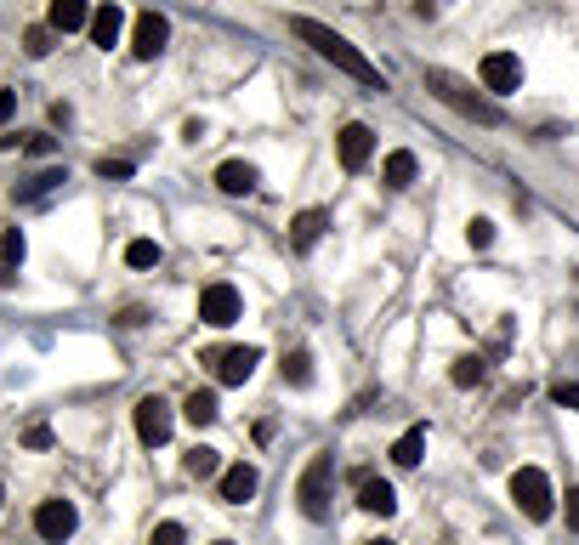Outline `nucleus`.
<instances>
[{
  "mask_svg": "<svg viewBox=\"0 0 579 545\" xmlns=\"http://www.w3.org/2000/svg\"><path fill=\"white\" fill-rule=\"evenodd\" d=\"M131 171H137L131 159H97V176H108V182H125Z\"/></svg>",
  "mask_w": 579,
  "mask_h": 545,
  "instance_id": "29",
  "label": "nucleus"
},
{
  "mask_svg": "<svg viewBox=\"0 0 579 545\" xmlns=\"http://www.w3.org/2000/svg\"><path fill=\"white\" fill-rule=\"evenodd\" d=\"M12 108H18V97H12V91H0V120H12Z\"/></svg>",
  "mask_w": 579,
  "mask_h": 545,
  "instance_id": "35",
  "label": "nucleus"
},
{
  "mask_svg": "<svg viewBox=\"0 0 579 545\" xmlns=\"http://www.w3.org/2000/svg\"><path fill=\"white\" fill-rule=\"evenodd\" d=\"M296 500H301V511H307L313 523L330 517V455L307 460V472H301V483H296Z\"/></svg>",
  "mask_w": 579,
  "mask_h": 545,
  "instance_id": "4",
  "label": "nucleus"
},
{
  "mask_svg": "<svg viewBox=\"0 0 579 545\" xmlns=\"http://www.w3.org/2000/svg\"><path fill=\"white\" fill-rule=\"evenodd\" d=\"M318 233H324V211H301L296 222H290V250H313Z\"/></svg>",
  "mask_w": 579,
  "mask_h": 545,
  "instance_id": "17",
  "label": "nucleus"
},
{
  "mask_svg": "<svg viewBox=\"0 0 579 545\" xmlns=\"http://www.w3.org/2000/svg\"><path fill=\"white\" fill-rule=\"evenodd\" d=\"M137 438L142 443H165V438H171V404H165L159 392L137 398Z\"/></svg>",
  "mask_w": 579,
  "mask_h": 545,
  "instance_id": "10",
  "label": "nucleus"
},
{
  "mask_svg": "<svg viewBox=\"0 0 579 545\" xmlns=\"http://www.w3.org/2000/svg\"><path fill=\"white\" fill-rule=\"evenodd\" d=\"M86 29H91V40H97L103 52H108V46H120V35H125V6H120V0H103V6L91 12Z\"/></svg>",
  "mask_w": 579,
  "mask_h": 545,
  "instance_id": "12",
  "label": "nucleus"
},
{
  "mask_svg": "<svg viewBox=\"0 0 579 545\" xmlns=\"http://www.w3.org/2000/svg\"><path fill=\"white\" fill-rule=\"evenodd\" d=\"M205 364L216 370L222 387H245L250 375H256V364H262V352H256V347H222V352H211Z\"/></svg>",
  "mask_w": 579,
  "mask_h": 545,
  "instance_id": "6",
  "label": "nucleus"
},
{
  "mask_svg": "<svg viewBox=\"0 0 579 545\" xmlns=\"http://www.w3.org/2000/svg\"><path fill=\"white\" fill-rule=\"evenodd\" d=\"M12 284H18V267H12V262H0V290H12Z\"/></svg>",
  "mask_w": 579,
  "mask_h": 545,
  "instance_id": "34",
  "label": "nucleus"
},
{
  "mask_svg": "<svg viewBox=\"0 0 579 545\" xmlns=\"http://www.w3.org/2000/svg\"><path fill=\"white\" fill-rule=\"evenodd\" d=\"M165 40H171V23L159 18V12H137V23H131V52L148 63V57L165 52Z\"/></svg>",
  "mask_w": 579,
  "mask_h": 545,
  "instance_id": "8",
  "label": "nucleus"
},
{
  "mask_svg": "<svg viewBox=\"0 0 579 545\" xmlns=\"http://www.w3.org/2000/svg\"><path fill=\"white\" fill-rule=\"evenodd\" d=\"M477 74H483V86H489L494 97H511V91L523 86V63H517L511 52H489Z\"/></svg>",
  "mask_w": 579,
  "mask_h": 545,
  "instance_id": "9",
  "label": "nucleus"
},
{
  "mask_svg": "<svg viewBox=\"0 0 579 545\" xmlns=\"http://www.w3.org/2000/svg\"><path fill=\"white\" fill-rule=\"evenodd\" d=\"M182 415H188L193 426H211L216 415H222V404H216V392H188V404H182Z\"/></svg>",
  "mask_w": 579,
  "mask_h": 545,
  "instance_id": "20",
  "label": "nucleus"
},
{
  "mask_svg": "<svg viewBox=\"0 0 579 545\" xmlns=\"http://www.w3.org/2000/svg\"><path fill=\"white\" fill-rule=\"evenodd\" d=\"M182 540H188V534H182V523H159L148 545H182Z\"/></svg>",
  "mask_w": 579,
  "mask_h": 545,
  "instance_id": "30",
  "label": "nucleus"
},
{
  "mask_svg": "<svg viewBox=\"0 0 579 545\" xmlns=\"http://www.w3.org/2000/svg\"><path fill=\"white\" fill-rule=\"evenodd\" d=\"M284 381H290V387H307V381H313V358H307V352H284Z\"/></svg>",
  "mask_w": 579,
  "mask_h": 545,
  "instance_id": "25",
  "label": "nucleus"
},
{
  "mask_svg": "<svg viewBox=\"0 0 579 545\" xmlns=\"http://www.w3.org/2000/svg\"><path fill=\"white\" fill-rule=\"evenodd\" d=\"M421 455H426V426H409L404 438L392 443V460L398 466H421Z\"/></svg>",
  "mask_w": 579,
  "mask_h": 545,
  "instance_id": "19",
  "label": "nucleus"
},
{
  "mask_svg": "<svg viewBox=\"0 0 579 545\" xmlns=\"http://www.w3.org/2000/svg\"><path fill=\"white\" fill-rule=\"evenodd\" d=\"M290 35L307 40V46H313L324 63H335V69L347 74V80H358V86H369V91H386V74L375 69V63H369V57L358 52L347 35H335L330 23H318V18H290Z\"/></svg>",
  "mask_w": 579,
  "mask_h": 545,
  "instance_id": "1",
  "label": "nucleus"
},
{
  "mask_svg": "<svg viewBox=\"0 0 579 545\" xmlns=\"http://www.w3.org/2000/svg\"><path fill=\"white\" fill-rule=\"evenodd\" d=\"M568 523L579 528V489H568Z\"/></svg>",
  "mask_w": 579,
  "mask_h": 545,
  "instance_id": "36",
  "label": "nucleus"
},
{
  "mask_svg": "<svg viewBox=\"0 0 579 545\" xmlns=\"http://www.w3.org/2000/svg\"><path fill=\"white\" fill-rule=\"evenodd\" d=\"M381 176H386V188H409V182H415V154H409V148H398V154H386Z\"/></svg>",
  "mask_w": 579,
  "mask_h": 545,
  "instance_id": "18",
  "label": "nucleus"
},
{
  "mask_svg": "<svg viewBox=\"0 0 579 545\" xmlns=\"http://www.w3.org/2000/svg\"><path fill=\"white\" fill-rule=\"evenodd\" d=\"M369 545H392V540H369Z\"/></svg>",
  "mask_w": 579,
  "mask_h": 545,
  "instance_id": "37",
  "label": "nucleus"
},
{
  "mask_svg": "<svg viewBox=\"0 0 579 545\" xmlns=\"http://www.w3.org/2000/svg\"><path fill=\"white\" fill-rule=\"evenodd\" d=\"M125 262L131 267H159L165 262V250H159L154 239H131V245H125Z\"/></svg>",
  "mask_w": 579,
  "mask_h": 545,
  "instance_id": "24",
  "label": "nucleus"
},
{
  "mask_svg": "<svg viewBox=\"0 0 579 545\" xmlns=\"http://www.w3.org/2000/svg\"><path fill=\"white\" fill-rule=\"evenodd\" d=\"M256 483H262V477H256V466H245V460H239V466H228V472H222V500H228V506H245L250 494H256Z\"/></svg>",
  "mask_w": 579,
  "mask_h": 545,
  "instance_id": "16",
  "label": "nucleus"
},
{
  "mask_svg": "<svg viewBox=\"0 0 579 545\" xmlns=\"http://www.w3.org/2000/svg\"><path fill=\"white\" fill-rule=\"evenodd\" d=\"M358 506H364L369 517H392V511H398V494H392V483L358 472Z\"/></svg>",
  "mask_w": 579,
  "mask_h": 545,
  "instance_id": "13",
  "label": "nucleus"
},
{
  "mask_svg": "<svg viewBox=\"0 0 579 545\" xmlns=\"http://www.w3.org/2000/svg\"><path fill=\"white\" fill-rule=\"evenodd\" d=\"M74 528H80V511H74L69 500H40V506H35V534H40V540L63 545Z\"/></svg>",
  "mask_w": 579,
  "mask_h": 545,
  "instance_id": "7",
  "label": "nucleus"
},
{
  "mask_svg": "<svg viewBox=\"0 0 579 545\" xmlns=\"http://www.w3.org/2000/svg\"><path fill=\"white\" fill-rule=\"evenodd\" d=\"M239 313H245V301H239V290H233V284H205V290H199V318H205V324H216V330H228V324H239Z\"/></svg>",
  "mask_w": 579,
  "mask_h": 545,
  "instance_id": "5",
  "label": "nucleus"
},
{
  "mask_svg": "<svg viewBox=\"0 0 579 545\" xmlns=\"http://www.w3.org/2000/svg\"><path fill=\"white\" fill-rule=\"evenodd\" d=\"M256 182H262V176H256V165H250V159H228V165L216 171V188H222V194H233V199L256 194Z\"/></svg>",
  "mask_w": 579,
  "mask_h": 545,
  "instance_id": "15",
  "label": "nucleus"
},
{
  "mask_svg": "<svg viewBox=\"0 0 579 545\" xmlns=\"http://www.w3.org/2000/svg\"><path fill=\"white\" fill-rule=\"evenodd\" d=\"M551 398H557L562 409H579V387H574V381H557V387H551Z\"/></svg>",
  "mask_w": 579,
  "mask_h": 545,
  "instance_id": "31",
  "label": "nucleus"
},
{
  "mask_svg": "<svg viewBox=\"0 0 579 545\" xmlns=\"http://www.w3.org/2000/svg\"><path fill=\"white\" fill-rule=\"evenodd\" d=\"M483 375H489V364H483L477 352H466V358H455L449 381H455V387H483Z\"/></svg>",
  "mask_w": 579,
  "mask_h": 545,
  "instance_id": "21",
  "label": "nucleus"
},
{
  "mask_svg": "<svg viewBox=\"0 0 579 545\" xmlns=\"http://www.w3.org/2000/svg\"><path fill=\"white\" fill-rule=\"evenodd\" d=\"M0 262H12V267L23 262V233H18V228H6V233H0Z\"/></svg>",
  "mask_w": 579,
  "mask_h": 545,
  "instance_id": "28",
  "label": "nucleus"
},
{
  "mask_svg": "<svg viewBox=\"0 0 579 545\" xmlns=\"http://www.w3.org/2000/svg\"><path fill=\"white\" fill-rule=\"evenodd\" d=\"M23 52L46 57V52H52V29H46V23H40V29H23Z\"/></svg>",
  "mask_w": 579,
  "mask_h": 545,
  "instance_id": "26",
  "label": "nucleus"
},
{
  "mask_svg": "<svg viewBox=\"0 0 579 545\" xmlns=\"http://www.w3.org/2000/svg\"><path fill=\"white\" fill-rule=\"evenodd\" d=\"M23 443H29V449H46V443H52V426H46V421H35L29 432H23Z\"/></svg>",
  "mask_w": 579,
  "mask_h": 545,
  "instance_id": "32",
  "label": "nucleus"
},
{
  "mask_svg": "<svg viewBox=\"0 0 579 545\" xmlns=\"http://www.w3.org/2000/svg\"><path fill=\"white\" fill-rule=\"evenodd\" d=\"M335 148H341V165H347V171H364L369 165V154H375V131H369V125H341V137H335Z\"/></svg>",
  "mask_w": 579,
  "mask_h": 545,
  "instance_id": "11",
  "label": "nucleus"
},
{
  "mask_svg": "<svg viewBox=\"0 0 579 545\" xmlns=\"http://www.w3.org/2000/svg\"><path fill=\"white\" fill-rule=\"evenodd\" d=\"M216 545H233V540H216Z\"/></svg>",
  "mask_w": 579,
  "mask_h": 545,
  "instance_id": "38",
  "label": "nucleus"
},
{
  "mask_svg": "<svg viewBox=\"0 0 579 545\" xmlns=\"http://www.w3.org/2000/svg\"><path fill=\"white\" fill-rule=\"evenodd\" d=\"M23 154H29V159H46V154H52V137H29V142H23Z\"/></svg>",
  "mask_w": 579,
  "mask_h": 545,
  "instance_id": "33",
  "label": "nucleus"
},
{
  "mask_svg": "<svg viewBox=\"0 0 579 545\" xmlns=\"http://www.w3.org/2000/svg\"><path fill=\"white\" fill-rule=\"evenodd\" d=\"M182 466H188V477H216V472H222V455H216V449H205V443H193Z\"/></svg>",
  "mask_w": 579,
  "mask_h": 545,
  "instance_id": "23",
  "label": "nucleus"
},
{
  "mask_svg": "<svg viewBox=\"0 0 579 545\" xmlns=\"http://www.w3.org/2000/svg\"><path fill=\"white\" fill-rule=\"evenodd\" d=\"M511 500H517L523 517L545 523V517H551V477H545L540 466H517V472H511Z\"/></svg>",
  "mask_w": 579,
  "mask_h": 545,
  "instance_id": "3",
  "label": "nucleus"
},
{
  "mask_svg": "<svg viewBox=\"0 0 579 545\" xmlns=\"http://www.w3.org/2000/svg\"><path fill=\"white\" fill-rule=\"evenodd\" d=\"M489 239H494V222H489V216H472V222H466V245L483 250Z\"/></svg>",
  "mask_w": 579,
  "mask_h": 545,
  "instance_id": "27",
  "label": "nucleus"
},
{
  "mask_svg": "<svg viewBox=\"0 0 579 545\" xmlns=\"http://www.w3.org/2000/svg\"><path fill=\"white\" fill-rule=\"evenodd\" d=\"M0 500H6V489H0Z\"/></svg>",
  "mask_w": 579,
  "mask_h": 545,
  "instance_id": "39",
  "label": "nucleus"
},
{
  "mask_svg": "<svg viewBox=\"0 0 579 545\" xmlns=\"http://www.w3.org/2000/svg\"><path fill=\"white\" fill-rule=\"evenodd\" d=\"M426 86L438 91L449 108H460V114H472L477 125H500V108L489 103V97H477L472 86H460L455 74H443V69H426Z\"/></svg>",
  "mask_w": 579,
  "mask_h": 545,
  "instance_id": "2",
  "label": "nucleus"
},
{
  "mask_svg": "<svg viewBox=\"0 0 579 545\" xmlns=\"http://www.w3.org/2000/svg\"><path fill=\"white\" fill-rule=\"evenodd\" d=\"M86 23H91L86 0H52V6H46V29H52V35H74V29H86Z\"/></svg>",
  "mask_w": 579,
  "mask_h": 545,
  "instance_id": "14",
  "label": "nucleus"
},
{
  "mask_svg": "<svg viewBox=\"0 0 579 545\" xmlns=\"http://www.w3.org/2000/svg\"><path fill=\"white\" fill-rule=\"evenodd\" d=\"M63 182H69L63 171H40V176H29V182L18 188V199H23V205H29V199H46V194H57Z\"/></svg>",
  "mask_w": 579,
  "mask_h": 545,
  "instance_id": "22",
  "label": "nucleus"
}]
</instances>
